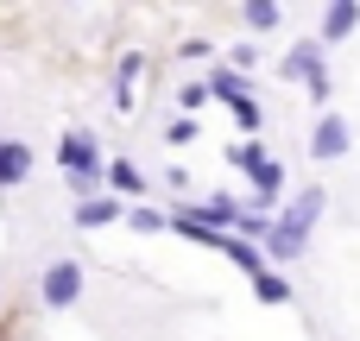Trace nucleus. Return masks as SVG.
I'll return each mask as SVG.
<instances>
[{
	"label": "nucleus",
	"mask_w": 360,
	"mask_h": 341,
	"mask_svg": "<svg viewBox=\"0 0 360 341\" xmlns=\"http://www.w3.org/2000/svg\"><path fill=\"white\" fill-rule=\"evenodd\" d=\"M329 209V196L323 190H304L285 215H272V228H266V247L278 253V259H297L304 247H310V228H316V215Z\"/></svg>",
	"instance_id": "1"
},
{
	"label": "nucleus",
	"mask_w": 360,
	"mask_h": 341,
	"mask_svg": "<svg viewBox=\"0 0 360 341\" xmlns=\"http://www.w3.org/2000/svg\"><path fill=\"white\" fill-rule=\"evenodd\" d=\"M234 165H247V171H253V202L272 215V209H278V196H285V165H278V158H266L259 146H234Z\"/></svg>",
	"instance_id": "2"
},
{
	"label": "nucleus",
	"mask_w": 360,
	"mask_h": 341,
	"mask_svg": "<svg viewBox=\"0 0 360 341\" xmlns=\"http://www.w3.org/2000/svg\"><path fill=\"white\" fill-rule=\"evenodd\" d=\"M285 76L310 89V101H329V70H323V44L316 38H297L291 57H285Z\"/></svg>",
	"instance_id": "3"
},
{
	"label": "nucleus",
	"mask_w": 360,
	"mask_h": 341,
	"mask_svg": "<svg viewBox=\"0 0 360 341\" xmlns=\"http://www.w3.org/2000/svg\"><path fill=\"white\" fill-rule=\"evenodd\" d=\"M57 165L70 171V184H101V165H95V133H82V127L57 133Z\"/></svg>",
	"instance_id": "4"
},
{
	"label": "nucleus",
	"mask_w": 360,
	"mask_h": 341,
	"mask_svg": "<svg viewBox=\"0 0 360 341\" xmlns=\"http://www.w3.org/2000/svg\"><path fill=\"white\" fill-rule=\"evenodd\" d=\"M38 291H44L51 310H70V304L82 297V266H76V259H51L44 278H38Z\"/></svg>",
	"instance_id": "5"
},
{
	"label": "nucleus",
	"mask_w": 360,
	"mask_h": 341,
	"mask_svg": "<svg viewBox=\"0 0 360 341\" xmlns=\"http://www.w3.org/2000/svg\"><path fill=\"white\" fill-rule=\"evenodd\" d=\"M348 146H354V127H348L342 114H323L316 133H310V158H342Z\"/></svg>",
	"instance_id": "6"
},
{
	"label": "nucleus",
	"mask_w": 360,
	"mask_h": 341,
	"mask_svg": "<svg viewBox=\"0 0 360 341\" xmlns=\"http://www.w3.org/2000/svg\"><path fill=\"white\" fill-rule=\"evenodd\" d=\"M32 177V146L25 139H0V190H19Z\"/></svg>",
	"instance_id": "7"
},
{
	"label": "nucleus",
	"mask_w": 360,
	"mask_h": 341,
	"mask_svg": "<svg viewBox=\"0 0 360 341\" xmlns=\"http://www.w3.org/2000/svg\"><path fill=\"white\" fill-rule=\"evenodd\" d=\"M190 221H202V228H215V234H228L234 221H240V202L234 196H209V202H196V209H184Z\"/></svg>",
	"instance_id": "8"
},
{
	"label": "nucleus",
	"mask_w": 360,
	"mask_h": 341,
	"mask_svg": "<svg viewBox=\"0 0 360 341\" xmlns=\"http://www.w3.org/2000/svg\"><path fill=\"white\" fill-rule=\"evenodd\" d=\"M354 25H360V6H354V0H335V6H323V38H329V44L354 38Z\"/></svg>",
	"instance_id": "9"
},
{
	"label": "nucleus",
	"mask_w": 360,
	"mask_h": 341,
	"mask_svg": "<svg viewBox=\"0 0 360 341\" xmlns=\"http://www.w3.org/2000/svg\"><path fill=\"white\" fill-rule=\"evenodd\" d=\"M202 89H209V95H221V101H234V108L247 101V76H240V70H215Z\"/></svg>",
	"instance_id": "10"
},
{
	"label": "nucleus",
	"mask_w": 360,
	"mask_h": 341,
	"mask_svg": "<svg viewBox=\"0 0 360 341\" xmlns=\"http://www.w3.org/2000/svg\"><path fill=\"white\" fill-rule=\"evenodd\" d=\"M114 215H120V202H114V196H89V202L76 209V228H108Z\"/></svg>",
	"instance_id": "11"
},
{
	"label": "nucleus",
	"mask_w": 360,
	"mask_h": 341,
	"mask_svg": "<svg viewBox=\"0 0 360 341\" xmlns=\"http://www.w3.org/2000/svg\"><path fill=\"white\" fill-rule=\"evenodd\" d=\"M253 297H259V304H291L285 272H266V266H259V272H253Z\"/></svg>",
	"instance_id": "12"
},
{
	"label": "nucleus",
	"mask_w": 360,
	"mask_h": 341,
	"mask_svg": "<svg viewBox=\"0 0 360 341\" xmlns=\"http://www.w3.org/2000/svg\"><path fill=\"white\" fill-rule=\"evenodd\" d=\"M108 184H114L120 196H139V190H146V177H139L133 158H114V165H108Z\"/></svg>",
	"instance_id": "13"
},
{
	"label": "nucleus",
	"mask_w": 360,
	"mask_h": 341,
	"mask_svg": "<svg viewBox=\"0 0 360 341\" xmlns=\"http://www.w3.org/2000/svg\"><path fill=\"white\" fill-rule=\"evenodd\" d=\"M240 19H247L253 32H272V25H278V6H272V0H253V6H247Z\"/></svg>",
	"instance_id": "14"
},
{
	"label": "nucleus",
	"mask_w": 360,
	"mask_h": 341,
	"mask_svg": "<svg viewBox=\"0 0 360 341\" xmlns=\"http://www.w3.org/2000/svg\"><path fill=\"white\" fill-rule=\"evenodd\" d=\"M165 139H171V146H190V139H196V120H190V114H184V120H171V127H165Z\"/></svg>",
	"instance_id": "15"
},
{
	"label": "nucleus",
	"mask_w": 360,
	"mask_h": 341,
	"mask_svg": "<svg viewBox=\"0 0 360 341\" xmlns=\"http://www.w3.org/2000/svg\"><path fill=\"white\" fill-rule=\"evenodd\" d=\"M177 101H184V108H202V101H209V89H202V82H184V89H177Z\"/></svg>",
	"instance_id": "16"
},
{
	"label": "nucleus",
	"mask_w": 360,
	"mask_h": 341,
	"mask_svg": "<svg viewBox=\"0 0 360 341\" xmlns=\"http://www.w3.org/2000/svg\"><path fill=\"white\" fill-rule=\"evenodd\" d=\"M133 228H146V234H158V228H165V215H158V209H133Z\"/></svg>",
	"instance_id": "17"
},
{
	"label": "nucleus",
	"mask_w": 360,
	"mask_h": 341,
	"mask_svg": "<svg viewBox=\"0 0 360 341\" xmlns=\"http://www.w3.org/2000/svg\"><path fill=\"white\" fill-rule=\"evenodd\" d=\"M234 228H240V234H259V240H266V228H272V215H240Z\"/></svg>",
	"instance_id": "18"
}]
</instances>
